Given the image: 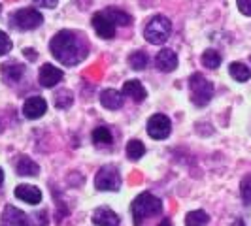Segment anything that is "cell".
Segmentation results:
<instances>
[{"instance_id": "9a60e30c", "label": "cell", "mask_w": 251, "mask_h": 226, "mask_svg": "<svg viewBox=\"0 0 251 226\" xmlns=\"http://www.w3.org/2000/svg\"><path fill=\"white\" fill-rule=\"evenodd\" d=\"M25 75V66L21 63H6L2 66V79L8 85H15Z\"/></svg>"}, {"instance_id": "4dcf8cb0", "label": "cell", "mask_w": 251, "mask_h": 226, "mask_svg": "<svg viewBox=\"0 0 251 226\" xmlns=\"http://www.w3.org/2000/svg\"><path fill=\"white\" fill-rule=\"evenodd\" d=\"M23 53H25V57H26V59L30 57V61H36V51H34V49H25V51H23Z\"/></svg>"}, {"instance_id": "6da1fadb", "label": "cell", "mask_w": 251, "mask_h": 226, "mask_svg": "<svg viewBox=\"0 0 251 226\" xmlns=\"http://www.w3.org/2000/svg\"><path fill=\"white\" fill-rule=\"evenodd\" d=\"M50 49L63 66H75L83 63L89 55L85 38L75 30H59L50 42Z\"/></svg>"}, {"instance_id": "8fae6325", "label": "cell", "mask_w": 251, "mask_h": 226, "mask_svg": "<svg viewBox=\"0 0 251 226\" xmlns=\"http://www.w3.org/2000/svg\"><path fill=\"white\" fill-rule=\"evenodd\" d=\"M46 112H48V102L42 96H30L23 104V113L26 119H40Z\"/></svg>"}, {"instance_id": "9c48e42d", "label": "cell", "mask_w": 251, "mask_h": 226, "mask_svg": "<svg viewBox=\"0 0 251 226\" xmlns=\"http://www.w3.org/2000/svg\"><path fill=\"white\" fill-rule=\"evenodd\" d=\"M63 70L61 68H57V66H53V64H44L42 68H40V74H38V79H40V85L46 89H51L55 87L59 81H63Z\"/></svg>"}, {"instance_id": "836d02e7", "label": "cell", "mask_w": 251, "mask_h": 226, "mask_svg": "<svg viewBox=\"0 0 251 226\" xmlns=\"http://www.w3.org/2000/svg\"><path fill=\"white\" fill-rule=\"evenodd\" d=\"M4 183V172H2V168H0V185Z\"/></svg>"}, {"instance_id": "4316f807", "label": "cell", "mask_w": 251, "mask_h": 226, "mask_svg": "<svg viewBox=\"0 0 251 226\" xmlns=\"http://www.w3.org/2000/svg\"><path fill=\"white\" fill-rule=\"evenodd\" d=\"M240 194H242V200L246 205H251V174L242 179L240 183Z\"/></svg>"}, {"instance_id": "83f0119b", "label": "cell", "mask_w": 251, "mask_h": 226, "mask_svg": "<svg viewBox=\"0 0 251 226\" xmlns=\"http://www.w3.org/2000/svg\"><path fill=\"white\" fill-rule=\"evenodd\" d=\"M13 47V44H12V40H10V36L4 32V30H0V57L2 55H8L10 51H12Z\"/></svg>"}, {"instance_id": "7c38bea8", "label": "cell", "mask_w": 251, "mask_h": 226, "mask_svg": "<svg viewBox=\"0 0 251 226\" xmlns=\"http://www.w3.org/2000/svg\"><path fill=\"white\" fill-rule=\"evenodd\" d=\"M119 215L115 213L113 209L102 205V207H97L95 213H93V223L97 226H119Z\"/></svg>"}, {"instance_id": "e0dca14e", "label": "cell", "mask_w": 251, "mask_h": 226, "mask_svg": "<svg viewBox=\"0 0 251 226\" xmlns=\"http://www.w3.org/2000/svg\"><path fill=\"white\" fill-rule=\"evenodd\" d=\"M123 94L128 96V98H132L134 102H144L146 100V96H148V90L144 89V85L140 83L138 79H130V81H126L125 85H123Z\"/></svg>"}, {"instance_id": "ffe728a7", "label": "cell", "mask_w": 251, "mask_h": 226, "mask_svg": "<svg viewBox=\"0 0 251 226\" xmlns=\"http://www.w3.org/2000/svg\"><path fill=\"white\" fill-rule=\"evenodd\" d=\"M104 13H106V15L112 19V23L115 26H117V25H119V26H128L130 23H132V17H130L126 12H123V10H119V8H113V6H112V8H108Z\"/></svg>"}, {"instance_id": "e575fe53", "label": "cell", "mask_w": 251, "mask_h": 226, "mask_svg": "<svg viewBox=\"0 0 251 226\" xmlns=\"http://www.w3.org/2000/svg\"><path fill=\"white\" fill-rule=\"evenodd\" d=\"M0 12H2V6H0Z\"/></svg>"}, {"instance_id": "ba28073f", "label": "cell", "mask_w": 251, "mask_h": 226, "mask_svg": "<svg viewBox=\"0 0 251 226\" xmlns=\"http://www.w3.org/2000/svg\"><path fill=\"white\" fill-rule=\"evenodd\" d=\"M95 32L102 38V40H112L115 36V25L112 23V19L104 12H97L91 19Z\"/></svg>"}, {"instance_id": "2e32d148", "label": "cell", "mask_w": 251, "mask_h": 226, "mask_svg": "<svg viewBox=\"0 0 251 226\" xmlns=\"http://www.w3.org/2000/svg\"><path fill=\"white\" fill-rule=\"evenodd\" d=\"M100 104L106 110H119L123 108V92L115 90V89H106L100 92Z\"/></svg>"}, {"instance_id": "f546056e", "label": "cell", "mask_w": 251, "mask_h": 226, "mask_svg": "<svg viewBox=\"0 0 251 226\" xmlns=\"http://www.w3.org/2000/svg\"><path fill=\"white\" fill-rule=\"evenodd\" d=\"M34 2H36L38 6H42V8H55L59 0H34Z\"/></svg>"}, {"instance_id": "d6986e66", "label": "cell", "mask_w": 251, "mask_h": 226, "mask_svg": "<svg viewBox=\"0 0 251 226\" xmlns=\"http://www.w3.org/2000/svg\"><path fill=\"white\" fill-rule=\"evenodd\" d=\"M112 139H113L112 132H110L108 126H97L93 130V143L97 147H108V145H112Z\"/></svg>"}, {"instance_id": "484cf974", "label": "cell", "mask_w": 251, "mask_h": 226, "mask_svg": "<svg viewBox=\"0 0 251 226\" xmlns=\"http://www.w3.org/2000/svg\"><path fill=\"white\" fill-rule=\"evenodd\" d=\"M150 63V57L144 53V51H134L130 57H128V64L132 70H144Z\"/></svg>"}, {"instance_id": "1f68e13d", "label": "cell", "mask_w": 251, "mask_h": 226, "mask_svg": "<svg viewBox=\"0 0 251 226\" xmlns=\"http://www.w3.org/2000/svg\"><path fill=\"white\" fill-rule=\"evenodd\" d=\"M159 226H172V221H170V219H163V221L159 223Z\"/></svg>"}, {"instance_id": "8992f818", "label": "cell", "mask_w": 251, "mask_h": 226, "mask_svg": "<svg viewBox=\"0 0 251 226\" xmlns=\"http://www.w3.org/2000/svg\"><path fill=\"white\" fill-rule=\"evenodd\" d=\"M95 187L99 190H108V192L119 190L121 188V176H119L117 166H113V164L102 166L95 177Z\"/></svg>"}, {"instance_id": "44dd1931", "label": "cell", "mask_w": 251, "mask_h": 226, "mask_svg": "<svg viewBox=\"0 0 251 226\" xmlns=\"http://www.w3.org/2000/svg\"><path fill=\"white\" fill-rule=\"evenodd\" d=\"M208 223H210V217L202 209H195L185 215V226H208Z\"/></svg>"}, {"instance_id": "7402d4cb", "label": "cell", "mask_w": 251, "mask_h": 226, "mask_svg": "<svg viewBox=\"0 0 251 226\" xmlns=\"http://www.w3.org/2000/svg\"><path fill=\"white\" fill-rule=\"evenodd\" d=\"M228 74L232 75V79L244 83V81H248L251 77V70L244 63H232L228 66Z\"/></svg>"}, {"instance_id": "3957f363", "label": "cell", "mask_w": 251, "mask_h": 226, "mask_svg": "<svg viewBox=\"0 0 251 226\" xmlns=\"http://www.w3.org/2000/svg\"><path fill=\"white\" fill-rule=\"evenodd\" d=\"M170 32H172L170 19L164 17V15H155L148 21V25L144 28V38L153 45H163L164 42L170 38Z\"/></svg>"}, {"instance_id": "ac0fdd59", "label": "cell", "mask_w": 251, "mask_h": 226, "mask_svg": "<svg viewBox=\"0 0 251 226\" xmlns=\"http://www.w3.org/2000/svg\"><path fill=\"white\" fill-rule=\"evenodd\" d=\"M15 170H17V174L19 176H30V177H36L40 174V166H38L32 158H28V157H21L19 160H17V166H15Z\"/></svg>"}, {"instance_id": "4fadbf2b", "label": "cell", "mask_w": 251, "mask_h": 226, "mask_svg": "<svg viewBox=\"0 0 251 226\" xmlns=\"http://www.w3.org/2000/svg\"><path fill=\"white\" fill-rule=\"evenodd\" d=\"M155 64H157V68H159L161 72H174L177 68V55L172 49L164 47V49H161L157 53Z\"/></svg>"}, {"instance_id": "30bf717a", "label": "cell", "mask_w": 251, "mask_h": 226, "mask_svg": "<svg viewBox=\"0 0 251 226\" xmlns=\"http://www.w3.org/2000/svg\"><path fill=\"white\" fill-rule=\"evenodd\" d=\"M28 223H30V219L19 207H13V205H6L4 207L0 226H28Z\"/></svg>"}, {"instance_id": "d6a6232c", "label": "cell", "mask_w": 251, "mask_h": 226, "mask_svg": "<svg viewBox=\"0 0 251 226\" xmlns=\"http://www.w3.org/2000/svg\"><path fill=\"white\" fill-rule=\"evenodd\" d=\"M230 226H246V223H244L242 219H236V221H234V223H232Z\"/></svg>"}, {"instance_id": "277c9868", "label": "cell", "mask_w": 251, "mask_h": 226, "mask_svg": "<svg viewBox=\"0 0 251 226\" xmlns=\"http://www.w3.org/2000/svg\"><path fill=\"white\" fill-rule=\"evenodd\" d=\"M189 89H191V102L197 108L208 106L214 96V85L202 74H193L189 77Z\"/></svg>"}, {"instance_id": "603a6c76", "label": "cell", "mask_w": 251, "mask_h": 226, "mask_svg": "<svg viewBox=\"0 0 251 226\" xmlns=\"http://www.w3.org/2000/svg\"><path fill=\"white\" fill-rule=\"evenodd\" d=\"M144 155H146V147H144V143L140 139H130L126 143V157L130 160H140Z\"/></svg>"}, {"instance_id": "5bb4252c", "label": "cell", "mask_w": 251, "mask_h": 226, "mask_svg": "<svg viewBox=\"0 0 251 226\" xmlns=\"http://www.w3.org/2000/svg\"><path fill=\"white\" fill-rule=\"evenodd\" d=\"M15 198L30 205H36L42 202V190L34 185H19L15 188Z\"/></svg>"}, {"instance_id": "f1b7e54d", "label": "cell", "mask_w": 251, "mask_h": 226, "mask_svg": "<svg viewBox=\"0 0 251 226\" xmlns=\"http://www.w3.org/2000/svg\"><path fill=\"white\" fill-rule=\"evenodd\" d=\"M236 4H238L240 13L251 17V0H236Z\"/></svg>"}, {"instance_id": "7a4b0ae2", "label": "cell", "mask_w": 251, "mask_h": 226, "mask_svg": "<svg viewBox=\"0 0 251 226\" xmlns=\"http://www.w3.org/2000/svg\"><path fill=\"white\" fill-rule=\"evenodd\" d=\"M132 223L134 226H142L146 219H150L153 215H159L163 211V202L157 196H153L151 192H142L132 202Z\"/></svg>"}, {"instance_id": "5b68a950", "label": "cell", "mask_w": 251, "mask_h": 226, "mask_svg": "<svg viewBox=\"0 0 251 226\" xmlns=\"http://www.w3.org/2000/svg\"><path fill=\"white\" fill-rule=\"evenodd\" d=\"M44 23V15L34 8H21L10 15V25L17 30H34Z\"/></svg>"}, {"instance_id": "cb8c5ba5", "label": "cell", "mask_w": 251, "mask_h": 226, "mask_svg": "<svg viewBox=\"0 0 251 226\" xmlns=\"http://www.w3.org/2000/svg\"><path fill=\"white\" fill-rule=\"evenodd\" d=\"M74 104V94L68 90V89H61L57 94H55V106L57 110H66Z\"/></svg>"}, {"instance_id": "52a82bcc", "label": "cell", "mask_w": 251, "mask_h": 226, "mask_svg": "<svg viewBox=\"0 0 251 226\" xmlns=\"http://www.w3.org/2000/svg\"><path fill=\"white\" fill-rule=\"evenodd\" d=\"M172 132V123L164 113H155L148 121V134L153 139H164Z\"/></svg>"}, {"instance_id": "d4e9b609", "label": "cell", "mask_w": 251, "mask_h": 226, "mask_svg": "<svg viewBox=\"0 0 251 226\" xmlns=\"http://www.w3.org/2000/svg\"><path fill=\"white\" fill-rule=\"evenodd\" d=\"M202 64L206 66V68H210V70H215V68H219V64H221V55L217 53L215 49H206L202 53Z\"/></svg>"}]
</instances>
